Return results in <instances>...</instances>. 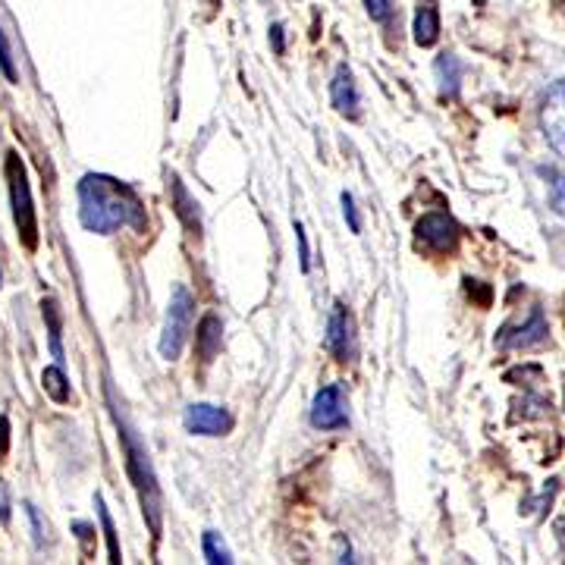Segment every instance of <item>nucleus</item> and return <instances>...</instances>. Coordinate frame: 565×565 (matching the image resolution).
Here are the masks:
<instances>
[{"label": "nucleus", "mask_w": 565, "mask_h": 565, "mask_svg": "<svg viewBox=\"0 0 565 565\" xmlns=\"http://www.w3.org/2000/svg\"><path fill=\"white\" fill-rule=\"evenodd\" d=\"M79 220L97 235L117 233L123 227L145 230V208L129 186L104 173H85L79 180Z\"/></svg>", "instance_id": "nucleus-1"}, {"label": "nucleus", "mask_w": 565, "mask_h": 565, "mask_svg": "<svg viewBox=\"0 0 565 565\" xmlns=\"http://www.w3.org/2000/svg\"><path fill=\"white\" fill-rule=\"evenodd\" d=\"M434 72H437V85H440V97L452 101L459 94V85H462V60L456 54H440L437 64H434Z\"/></svg>", "instance_id": "nucleus-14"}, {"label": "nucleus", "mask_w": 565, "mask_h": 565, "mask_svg": "<svg viewBox=\"0 0 565 565\" xmlns=\"http://www.w3.org/2000/svg\"><path fill=\"white\" fill-rule=\"evenodd\" d=\"M343 214H346V223H349V230L353 233H361V217H358V208H355V198L349 192H343Z\"/></svg>", "instance_id": "nucleus-23"}, {"label": "nucleus", "mask_w": 565, "mask_h": 565, "mask_svg": "<svg viewBox=\"0 0 565 565\" xmlns=\"http://www.w3.org/2000/svg\"><path fill=\"white\" fill-rule=\"evenodd\" d=\"M0 521L10 524V487H7L3 477H0Z\"/></svg>", "instance_id": "nucleus-26"}, {"label": "nucleus", "mask_w": 565, "mask_h": 565, "mask_svg": "<svg viewBox=\"0 0 565 565\" xmlns=\"http://www.w3.org/2000/svg\"><path fill=\"white\" fill-rule=\"evenodd\" d=\"M170 192H173V205H176V217L183 220V227L188 235H201V214H198V201L186 192V186L180 183V176H170Z\"/></svg>", "instance_id": "nucleus-12"}, {"label": "nucleus", "mask_w": 565, "mask_h": 565, "mask_svg": "<svg viewBox=\"0 0 565 565\" xmlns=\"http://www.w3.org/2000/svg\"><path fill=\"white\" fill-rule=\"evenodd\" d=\"M192 314H195V299L186 286H176L173 296H170V305H166V321H164V336H161V355L166 361H176L183 346H186L188 333H192Z\"/></svg>", "instance_id": "nucleus-4"}, {"label": "nucleus", "mask_w": 565, "mask_h": 565, "mask_svg": "<svg viewBox=\"0 0 565 565\" xmlns=\"http://www.w3.org/2000/svg\"><path fill=\"white\" fill-rule=\"evenodd\" d=\"M365 10L374 23H387L396 10V0H365Z\"/></svg>", "instance_id": "nucleus-22"}, {"label": "nucleus", "mask_w": 565, "mask_h": 565, "mask_svg": "<svg viewBox=\"0 0 565 565\" xmlns=\"http://www.w3.org/2000/svg\"><path fill=\"white\" fill-rule=\"evenodd\" d=\"M296 239H299V264H302V274L311 270V252H308V239H305V227L296 223Z\"/></svg>", "instance_id": "nucleus-24"}, {"label": "nucleus", "mask_w": 565, "mask_h": 565, "mask_svg": "<svg viewBox=\"0 0 565 565\" xmlns=\"http://www.w3.org/2000/svg\"><path fill=\"white\" fill-rule=\"evenodd\" d=\"M311 424L318 430H339L349 424V412H346V396H343V387L339 383H330L324 387L318 396H314V405H311Z\"/></svg>", "instance_id": "nucleus-9"}, {"label": "nucleus", "mask_w": 565, "mask_h": 565, "mask_svg": "<svg viewBox=\"0 0 565 565\" xmlns=\"http://www.w3.org/2000/svg\"><path fill=\"white\" fill-rule=\"evenodd\" d=\"M183 424L188 434H198V437H223L233 430V415L211 402H195L186 408Z\"/></svg>", "instance_id": "nucleus-8"}, {"label": "nucleus", "mask_w": 565, "mask_h": 565, "mask_svg": "<svg viewBox=\"0 0 565 565\" xmlns=\"http://www.w3.org/2000/svg\"><path fill=\"white\" fill-rule=\"evenodd\" d=\"M220 318L217 314H205L201 324H198V333H195V349L201 355V361H214V355L220 353Z\"/></svg>", "instance_id": "nucleus-15"}, {"label": "nucleus", "mask_w": 565, "mask_h": 565, "mask_svg": "<svg viewBox=\"0 0 565 565\" xmlns=\"http://www.w3.org/2000/svg\"><path fill=\"white\" fill-rule=\"evenodd\" d=\"M415 239L418 245H424L427 252H437V255H452L459 249V239H462V230L459 223L443 211L424 214L422 220L415 223Z\"/></svg>", "instance_id": "nucleus-6"}, {"label": "nucleus", "mask_w": 565, "mask_h": 565, "mask_svg": "<svg viewBox=\"0 0 565 565\" xmlns=\"http://www.w3.org/2000/svg\"><path fill=\"white\" fill-rule=\"evenodd\" d=\"M205 560L211 565H230L233 563V556H230V550L223 546L220 541V534L217 531H205Z\"/></svg>", "instance_id": "nucleus-20"}, {"label": "nucleus", "mask_w": 565, "mask_h": 565, "mask_svg": "<svg viewBox=\"0 0 565 565\" xmlns=\"http://www.w3.org/2000/svg\"><path fill=\"white\" fill-rule=\"evenodd\" d=\"M7 452H10V418L0 415V462L7 459Z\"/></svg>", "instance_id": "nucleus-27"}, {"label": "nucleus", "mask_w": 565, "mask_h": 565, "mask_svg": "<svg viewBox=\"0 0 565 565\" xmlns=\"http://www.w3.org/2000/svg\"><path fill=\"white\" fill-rule=\"evenodd\" d=\"M0 70L7 76V82H20V70L13 64V50H10V42H7L3 28H0Z\"/></svg>", "instance_id": "nucleus-21"}, {"label": "nucleus", "mask_w": 565, "mask_h": 565, "mask_svg": "<svg viewBox=\"0 0 565 565\" xmlns=\"http://www.w3.org/2000/svg\"><path fill=\"white\" fill-rule=\"evenodd\" d=\"M42 383H45V393L54 402H60V405H64V402H70V380H67V374H64V368H60V365L45 368Z\"/></svg>", "instance_id": "nucleus-18"}, {"label": "nucleus", "mask_w": 565, "mask_h": 565, "mask_svg": "<svg viewBox=\"0 0 565 565\" xmlns=\"http://www.w3.org/2000/svg\"><path fill=\"white\" fill-rule=\"evenodd\" d=\"M270 45H274V54H277V57H282V54H286V38H282V25L280 23L270 25Z\"/></svg>", "instance_id": "nucleus-28"}, {"label": "nucleus", "mask_w": 565, "mask_h": 565, "mask_svg": "<svg viewBox=\"0 0 565 565\" xmlns=\"http://www.w3.org/2000/svg\"><path fill=\"white\" fill-rule=\"evenodd\" d=\"M94 506H97V518H101V524H104V538H107V563H123V553H119V538H117V528H114V518L107 512V506H104V496L97 494L94 496Z\"/></svg>", "instance_id": "nucleus-17"}, {"label": "nucleus", "mask_w": 565, "mask_h": 565, "mask_svg": "<svg viewBox=\"0 0 565 565\" xmlns=\"http://www.w3.org/2000/svg\"><path fill=\"white\" fill-rule=\"evenodd\" d=\"M111 408H114V418H117V430H119V443H123V452H126V471L136 484V494H139L141 503V516L148 521L154 541L161 538L164 531V496H161V487H158V477H154V469H151V459L148 452L139 443L136 430L129 424L119 418L117 405L111 400Z\"/></svg>", "instance_id": "nucleus-2"}, {"label": "nucleus", "mask_w": 565, "mask_h": 565, "mask_svg": "<svg viewBox=\"0 0 565 565\" xmlns=\"http://www.w3.org/2000/svg\"><path fill=\"white\" fill-rule=\"evenodd\" d=\"M415 45L418 47H434L440 38V13H437V3L434 0H422L418 3V13H415Z\"/></svg>", "instance_id": "nucleus-13"}, {"label": "nucleus", "mask_w": 565, "mask_h": 565, "mask_svg": "<svg viewBox=\"0 0 565 565\" xmlns=\"http://www.w3.org/2000/svg\"><path fill=\"white\" fill-rule=\"evenodd\" d=\"M25 512H28V521H32V531H35V543L42 546L45 543V528H42V518H38V509L32 503H25Z\"/></svg>", "instance_id": "nucleus-25"}, {"label": "nucleus", "mask_w": 565, "mask_h": 565, "mask_svg": "<svg viewBox=\"0 0 565 565\" xmlns=\"http://www.w3.org/2000/svg\"><path fill=\"white\" fill-rule=\"evenodd\" d=\"M541 129L546 145L565 161V79L553 82L541 101Z\"/></svg>", "instance_id": "nucleus-7"}, {"label": "nucleus", "mask_w": 565, "mask_h": 565, "mask_svg": "<svg viewBox=\"0 0 565 565\" xmlns=\"http://www.w3.org/2000/svg\"><path fill=\"white\" fill-rule=\"evenodd\" d=\"M42 314H45L47 324V339H50V353L57 358V365H64V314L54 299L42 302Z\"/></svg>", "instance_id": "nucleus-16"}, {"label": "nucleus", "mask_w": 565, "mask_h": 565, "mask_svg": "<svg viewBox=\"0 0 565 565\" xmlns=\"http://www.w3.org/2000/svg\"><path fill=\"white\" fill-rule=\"evenodd\" d=\"M543 180H546V186H550V208L565 217V173L563 170H556V166H541L538 170Z\"/></svg>", "instance_id": "nucleus-19"}, {"label": "nucleus", "mask_w": 565, "mask_h": 565, "mask_svg": "<svg viewBox=\"0 0 565 565\" xmlns=\"http://www.w3.org/2000/svg\"><path fill=\"white\" fill-rule=\"evenodd\" d=\"M7 183H10V205H13V220L20 239L28 252L38 249V217H35V205H32V188H28V173H25L23 158L16 151L7 154Z\"/></svg>", "instance_id": "nucleus-3"}, {"label": "nucleus", "mask_w": 565, "mask_h": 565, "mask_svg": "<svg viewBox=\"0 0 565 565\" xmlns=\"http://www.w3.org/2000/svg\"><path fill=\"white\" fill-rule=\"evenodd\" d=\"M327 349L336 361H349L355 355V324L353 314L343 302H336L327 321Z\"/></svg>", "instance_id": "nucleus-10"}, {"label": "nucleus", "mask_w": 565, "mask_h": 565, "mask_svg": "<svg viewBox=\"0 0 565 565\" xmlns=\"http://www.w3.org/2000/svg\"><path fill=\"white\" fill-rule=\"evenodd\" d=\"M330 101H333V107H336L343 117H349V119L358 117L361 97H358V85H355L353 70H349V67H336V72H333V82H330Z\"/></svg>", "instance_id": "nucleus-11"}, {"label": "nucleus", "mask_w": 565, "mask_h": 565, "mask_svg": "<svg viewBox=\"0 0 565 565\" xmlns=\"http://www.w3.org/2000/svg\"><path fill=\"white\" fill-rule=\"evenodd\" d=\"M550 336V327H546V318L538 305L528 311L524 321H516V324H506V327L496 333V349L499 353H518V349H534V346H543Z\"/></svg>", "instance_id": "nucleus-5"}]
</instances>
